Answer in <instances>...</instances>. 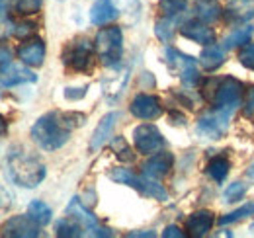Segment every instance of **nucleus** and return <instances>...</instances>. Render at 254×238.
I'll return each instance as SVG.
<instances>
[{"mask_svg": "<svg viewBox=\"0 0 254 238\" xmlns=\"http://www.w3.org/2000/svg\"><path fill=\"white\" fill-rule=\"evenodd\" d=\"M141 193L151 195V197H155V199H159V201H166V199H168L166 189L157 181V178H151V176H147V174L141 176Z\"/></svg>", "mask_w": 254, "mask_h": 238, "instance_id": "nucleus-22", "label": "nucleus"}, {"mask_svg": "<svg viewBox=\"0 0 254 238\" xmlns=\"http://www.w3.org/2000/svg\"><path fill=\"white\" fill-rule=\"evenodd\" d=\"M253 213H254V203H247V205L239 207L237 211H233L229 215H223L221 219H219V225H233V223H237V221H241V219H245V217H249Z\"/></svg>", "mask_w": 254, "mask_h": 238, "instance_id": "nucleus-28", "label": "nucleus"}, {"mask_svg": "<svg viewBox=\"0 0 254 238\" xmlns=\"http://www.w3.org/2000/svg\"><path fill=\"white\" fill-rule=\"evenodd\" d=\"M207 172H209V176H211L213 179L223 181L225 176H227V172H229V160H227L225 156L213 158V160L209 162V166H207Z\"/></svg>", "mask_w": 254, "mask_h": 238, "instance_id": "nucleus-27", "label": "nucleus"}, {"mask_svg": "<svg viewBox=\"0 0 254 238\" xmlns=\"http://www.w3.org/2000/svg\"><path fill=\"white\" fill-rule=\"evenodd\" d=\"M4 131H6V121L0 116V135H4Z\"/></svg>", "mask_w": 254, "mask_h": 238, "instance_id": "nucleus-43", "label": "nucleus"}, {"mask_svg": "<svg viewBox=\"0 0 254 238\" xmlns=\"http://www.w3.org/2000/svg\"><path fill=\"white\" fill-rule=\"evenodd\" d=\"M211 227H213V213L209 211H195L186 221V231L193 238L205 237L211 231Z\"/></svg>", "mask_w": 254, "mask_h": 238, "instance_id": "nucleus-12", "label": "nucleus"}, {"mask_svg": "<svg viewBox=\"0 0 254 238\" xmlns=\"http://www.w3.org/2000/svg\"><path fill=\"white\" fill-rule=\"evenodd\" d=\"M10 60H12V51H10L8 47L0 45V70H2L4 66H8Z\"/></svg>", "mask_w": 254, "mask_h": 238, "instance_id": "nucleus-38", "label": "nucleus"}, {"mask_svg": "<svg viewBox=\"0 0 254 238\" xmlns=\"http://www.w3.org/2000/svg\"><path fill=\"white\" fill-rule=\"evenodd\" d=\"M110 178L114 179V181H118V183H126L129 187H135V189L141 191V176H135L133 172H129L126 168H116V170H112V172H110Z\"/></svg>", "mask_w": 254, "mask_h": 238, "instance_id": "nucleus-25", "label": "nucleus"}, {"mask_svg": "<svg viewBox=\"0 0 254 238\" xmlns=\"http://www.w3.org/2000/svg\"><path fill=\"white\" fill-rule=\"evenodd\" d=\"M12 6L22 16H32L41 8V0H12Z\"/></svg>", "mask_w": 254, "mask_h": 238, "instance_id": "nucleus-31", "label": "nucleus"}, {"mask_svg": "<svg viewBox=\"0 0 254 238\" xmlns=\"http://www.w3.org/2000/svg\"><path fill=\"white\" fill-rule=\"evenodd\" d=\"M112 149H114L116 156H118L120 160H126V162H131V160H133V152H131V147L127 145L124 137H116V139L112 141Z\"/></svg>", "mask_w": 254, "mask_h": 238, "instance_id": "nucleus-30", "label": "nucleus"}, {"mask_svg": "<svg viewBox=\"0 0 254 238\" xmlns=\"http://www.w3.org/2000/svg\"><path fill=\"white\" fill-rule=\"evenodd\" d=\"M247 106H249V114L254 110V88L251 90V94H249V100H247Z\"/></svg>", "mask_w": 254, "mask_h": 238, "instance_id": "nucleus-41", "label": "nucleus"}, {"mask_svg": "<svg viewBox=\"0 0 254 238\" xmlns=\"http://www.w3.org/2000/svg\"><path fill=\"white\" fill-rule=\"evenodd\" d=\"M90 59H92V45L86 39L72 43L64 55V62L76 70H86L90 66Z\"/></svg>", "mask_w": 254, "mask_h": 238, "instance_id": "nucleus-11", "label": "nucleus"}, {"mask_svg": "<svg viewBox=\"0 0 254 238\" xmlns=\"http://www.w3.org/2000/svg\"><path fill=\"white\" fill-rule=\"evenodd\" d=\"M0 80L4 86H16V84H24V82H35L37 76L32 70L20 66V64H8L0 70Z\"/></svg>", "mask_w": 254, "mask_h": 238, "instance_id": "nucleus-13", "label": "nucleus"}, {"mask_svg": "<svg viewBox=\"0 0 254 238\" xmlns=\"http://www.w3.org/2000/svg\"><path fill=\"white\" fill-rule=\"evenodd\" d=\"M199 62H201V66H203L205 70H215V68H219L223 62H225V53H223V49L219 45L209 43V45L201 51Z\"/></svg>", "mask_w": 254, "mask_h": 238, "instance_id": "nucleus-20", "label": "nucleus"}, {"mask_svg": "<svg viewBox=\"0 0 254 238\" xmlns=\"http://www.w3.org/2000/svg\"><path fill=\"white\" fill-rule=\"evenodd\" d=\"M82 225L76 221V223H72V221H66V219H63V221H59L57 223V235L59 237H80L82 233Z\"/></svg>", "mask_w": 254, "mask_h": 238, "instance_id": "nucleus-29", "label": "nucleus"}, {"mask_svg": "<svg viewBox=\"0 0 254 238\" xmlns=\"http://www.w3.org/2000/svg\"><path fill=\"white\" fill-rule=\"evenodd\" d=\"M18 57L28 66H41L45 59V45L41 39H32L18 49Z\"/></svg>", "mask_w": 254, "mask_h": 238, "instance_id": "nucleus-15", "label": "nucleus"}, {"mask_svg": "<svg viewBox=\"0 0 254 238\" xmlns=\"http://www.w3.org/2000/svg\"><path fill=\"white\" fill-rule=\"evenodd\" d=\"M133 143H135V149L143 154H153L162 149V145H164L159 129L155 125H147V123L139 125L133 131Z\"/></svg>", "mask_w": 254, "mask_h": 238, "instance_id": "nucleus-5", "label": "nucleus"}, {"mask_svg": "<svg viewBox=\"0 0 254 238\" xmlns=\"http://www.w3.org/2000/svg\"><path fill=\"white\" fill-rule=\"evenodd\" d=\"M227 14L231 20H249L254 14V0H231L227 6Z\"/></svg>", "mask_w": 254, "mask_h": 238, "instance_id": "nucleus-21", "label": "nucleus"}, {"mask_svg": "<svg viewBox=\"0 0 254 238\" xmlns=\"http://www.w3.org/2000/svg\"><path fill=\"white\" fill-rule=\"evenodd\" d=\"M82 114H47L33 123L32 139L41 149L57 150L68 141L70 129L82 125Z\"/></svg>", "mask_w": 254, "mask_h": 238, "instance_id": "nucleus-1", "label": "nucleus"}, {"mask_svg": "<svg viewBox=\"0 0 254 238\" xmlns=\"http://www.w3.org/2000/svg\"><path fill=\"white\" fill-rule=\"evenodd\" d=\"M66 213H68L74 221H78V223L82 225V229H84V231H88L90 235H94V237H112V233H110L108 229L100 227V223L96 221L94 215H92L86 207H82V203H80L76 197L68 203Z\"/></svg>", "mask_w": 254, "mask_h": 238, "instance_id": "nucleus-6", "label": "nucleus"}, {"mask_svg": "<svg viewBox=\"0 0 254 238\" xmlns=\"http://www.w3.org/2000/svg\"><path fill=\"white\" fill-rule=\"evenodd\" d=\"M162 237L164 238H184L186 237V233H182L178 227H174V225H172V227H166V229H164Z\"/></svg>", "mask_w": 254, "mask_h": 238, "instance_id": "nucleus-39", "label": "nucleus"}, {"mask_svg": "<svg viewBox=\"0 0 254 238\" xmlns=\"http://www.w3.org/2000/svg\"><path fill=\"white\" fill-rule=\"evenodd\" d=\"M241 62H243L247 68H253L254 70V43L245 45V49L241 51Z\"/></svg>", "mask_w": 254, "mask_h": 238, "instance_id": "nucleus-35", "label": "nucleus"}, {"mask_svg": "<svg viewBox=\"0 0 254 238\" xmlns=\"http://www.w3.org/2000/svg\"><path fill=\"white\" fill-rule=\"evenodd\" d=\"M122 41H124V37H122L120 28H104V30L98 31L96 49H98V55L106 66H116L120 62L122 51H124Z\"/></svg>", "mask_w": 254, "mask_h": 238, "instance_id": "nucleus-3", "label": "nucleus"}, {"mask_svg": "<svg viewBox=\"0 0 254 238\" xmlns=\"http://www.w3.org/2000/svg\"><path fill=\"white\" fill-rule=\"evenodd\" d=\"M235 110H237V106H221L215 112L201 116L197 121V133L203 135L205 139H221L223 133L227 131V127L231 123Z\"/></svg>", "mask_w": 254, "mask_h": 238, "instance_id": "nucleus-4", "label": "nucleus"}, {"mask_svg": "<svg viewBox=\"0 0 254 238\" xmlns=\"http://www.w3.org/2000/svg\"><path fill=\"white\" fill-rule=\"evenodd\" d=\"M251 229H253V231H254V223H253V225H251Z\"/></svg>", "mask_w": 254, "mask_h": 238, "instance_id": "nucleus-46", "label": "nucleus"}, {"mask_svg": "<svg viewBox=\"0 0 254 238\" xmlns=\"http://www.w3.org/2000/svg\"><path fill=\"white\" fill-rule=\"evenodd\" d=\"M28 215H30V219H33L39 227H43V225H47L49 221H51V209L47 207L43 201H32L30 203V207H28Z\"/></svg>", "mask_w": 254, "mask_h": 238, "instance_id": "nucleus-24", "label": "nucleus"}, {"mask_svg": "<svg viewBox=\"0 0 254 238\" xmlns=\"http://www.w3.org/2000/svg\"><path fill=\"white\" fill-rule=\"evenodd\" d=\"M247 193V183L243 181H233L229 183V187L225 189V201H237Z\"/></svg>", "mask_w": 254, "mask_h": 238, "instance_id": "nucleus-32", "label": "nucleus"}, {"mask_svg": "<svg viewBox=\"0 0 254 238\" xmlns=\"http://www.w3.org/2000/svg\"><path fill=\"white\" fill-rule=\"evenodd\" d=\"M182 35L184 37H188L191 41H195V43H203V45H209V43H213V30L211 28H207L203 22H197V20H190V22H186L182 28Z\"/></svg>", "mask_w": 254, "mask_h": 238, "instance_id": "nucleus-16", "label": "nucleus"}, {"mask_svg": "<svg viewBox=\"0 0 254 238\" xmlns=\"http://www.w3.org/2000/svg\"><path fill=\"white\" fill-rule=\"evenodd\" d=\"M254 30L251 26H245V28H239V30L231 31L229 35H225V39H223V45H225V49H235V47H239V45H245V43H249V39L253 37Z\"/></svg>", "mask_w": 254, "mask_h": 238, "instance_id": "nucleus-23", "label": "nucleus"}, {"mask_svg": "<svg viewBox=\"0 0 254 238\" xmlns=\"http://www.w3.org/2000/svg\"><path fill=\"white\" fill-rule=\"evenodd\" d=\"M131 114L139 119H157L162 114V106H160L159 98L149 96V94H139L133 98L131 102Z\"/></svg>", "mask_w": 254, "mask_h": 238, "instance_id": "nucleus-9", "label": "nucleus"}, {"mask_svg": "<svg viewBox=\"0 0 254 238\" xmlns=\"http://www.w3.org/2000/svg\"><path fill=\"white\" fill-rule=\"evenodd\" d=\"M195 14L201 22L213 24L221 18V6L215 0H195Z\"/></svg>", "mask_w": 254, "mask_h": 238, "instance_id": "nucleus-19", "label": "nucleus"}, {"mask_svg": "<svg viewBox=\"0 0 254 238\" xmlns=\"http://www.w3.org/2000/svg\"><path fill=\"white\" fill-rule=\"evenodd\" d=\"M84 94H86V90H84V88H80V92H70V88L64 92V96H66L68 100H76V98H82Z\"/></svg>", "mask_w": 254, "mask_h": 238, "instance_id": "nucleus-40", "label": "nucleus"}, {"mask_svg": "<svg viewBox=\"0 0 254 238\" xmlns=\"http://www.w3.org/2000/svg\"><path fill=\"white\" fill-rule=\"evenodd\" d=\"M155 31L159 35V39L162 41H170L172 35H174V28H172V20L170 18H164V20H159L155 24Z\"/></svg>", "mask_w": 254, "mask_h": 238, "instance_id": "nucleus-33", "label": "nucleus"}, {"mask_svg": "<svg viewBox=\"0 0 254 238\" xmlns=\"http://www.w3.org/2000/svg\"><path fill=\"white\" fill-rule=\"evenodd\" d=\"M120 118V114L118 112H112V114H108V116H104L102 121L98 123V127H96L94 135H92V141H90V149L92 150H98L106 141H108V137H110V133H112V129H114V123H116V119Z\"/></svg>", "mask_w": 254, "mask_h": 238, "instance_id": "nucleus-17", "label": "nucleus"}, {"mask_svg": "<svg viewBox=\"0 0 254 238\" xmlns=\"http://www.w3.org/2000/svg\"><path fill=\"white\" fill-rule=\"evenodd\" d=\"M120 12H135L139 8V0H110Z\"/></svg>", "mask_w": 254, "mask_h": 238, "instance_id": "nucleus-36", "label": "nucleus"}, {"mask_svg": "<svg viewBox=\"0 0 254 238\" xmlns=\"http://www.w3.org/2000/svg\"><path fill=\"white\" fill-rule=\"evenodd\" d=\"M184 10H186V0H160V12L164 14V18L174 20Z\"/></svg>", "mask_w": 254, "mask_h": 238, "instance_id": "nucleus-26", "label": "nucleus"}, {"mask_svg": "<svg viewBox=\"0 0 254 238\" xmlns=\"http://www.w3.org/2000/svg\"><path fill=\"white\" fill-rule=\"evenodd\" d=\"M6 4H8V0H0V10L6 8Z\"/></svg>", "mask_w": 254, "mask_h": 238, "instance_id": "nucleus-45", "label": "nucleus"}, {"mask_svg": "<svg viewBox=\"0 0 254 238\" xmlns=\"http://www.w3.org/2000/svg\"><path fill=\"white\" fill-rule=\"evenodd\" d=\"M243 84L237 78H225L221 84L215 90V106H239L241 98H243Z\"/></svg>", "mask_w": 254, "mask_h": 238, "instance_id": "nucleus-10", "label": "nucleus"}, {"mask_svg": "<svg viewBox=\"0 0 254 238\" xmlns=\"http://www.w3.org/2000/svg\"><path fill=\"white\" fill-rule=\"evenodd\" d=\"M14 30H16V26H14L12 20L8 18L6 8H2V10H0V39H6L8 35H12Z\"/></svg>", "mask_w": 254, "mask_h": 238, "instance_id": "nucleus-34", "label": "nucleus"}, {"mask_svg": "<svg viewBox=\"0 0 254 238\" xmlns=\"http://www.w3.org/2000/svg\"><path fill=\"white\" fill-rule=\"evenodd\" d=\"M33 31H35V26L30 24V22H24V24H20V26H16V30H14V35H18V37H28V35H32Z\"/></svg>", "mask_w": 254, "mask_h": 238, "instance_id": "nucleus-37", "label": "nucleus"}, {"mask_svg": "<svg viewBox=\"0 0 254 238\" xmlns=\"http://www.w3.org/2000/svg\"><path fill=\"white\" fill-rule=\"evenodd\" d=\"M116 16H118V8L110 0H98L90 10V20L96 26H104V24L116 20Z\"/></svg>", "mask_w": 254, "mask_h": 238, "instance_id": "nucleus-18", "label": "nucleus"}, {"mask_svg": "<svg viewBox=\"0 0 254 238\" xmlns=\"http://www.w3.org/2000/svg\"><path fill=\"white\" fill-rule=\"evenodd\" d=\"M8 172L22 187H35L45 178V166L28 152H12L8 156Z\"/></svg>", "mask_w": 254, "mask_h": 238, "instance_id": "nucleus-2", "label": "nucleus"}, {"mask_svg": "<svg viewBox=\"0 0 254 238\" xmlns=\"http://www.w3.org/2000/svg\"><path fill=\"white\" fill-rule=\"evenodd\" d=\"M249 176H251V178H254V162L251 164V168H249Z\"/></svg>", "mask_w": 254, "mask_h": 238, "instance_id": "nucleus-44", "label": "nucleus"}, {"mask_svg": "<svg viewBox=\"0 0 254 238\" xmlns=\"http://www.w3.org/2000/svg\"><path fill=\"white\" fill-rule=\"evenodd\" d=\"M127 237H129V238H135V237H149V238H153V237H155V233H129Z\"/></svg>", "mask_w": 254, "mask_h": 238, "instance_id": "nucleus-42", "label": "nucleus"}, {"mask_svg": "<svg viewBox=\"0 0 254 238\" xmlns=\"http://www.w3.org/2000/svg\"><path fill=\"white\" fill-rule=\"evenodd\" d=\"M2 237L10 238H35L39 237V225L30 219V215H18L4 223Z\"/></svg>", "mask_w": 254, "mask_h": 238, "instance_id": "nucleus-7", "label": "nucleus"}, {"mask_svg": "<svg viewBox=\"0 0 254 238\" xmlns=\"http://www.w3.org/2000/svg\"><path fill=\"white\" fill-rule=\"evenodd\" d=\"M172 162H174V156L170 152H157L143 164V172L151 178H162L172 168Z\"/></svg>", "mask_w": 254, "mask_h": 238, "instance_id": "nucleus-14", "label": "nucleus"}, {"mask_svg": "<svg viewBox=\"0 0 254 238\" xmlns=\"http://www.w3.org/2000/svg\"><path fill=\"white\" fill-rule=\"evenodd\" d=\"M166 60L178 70V74H180V78H182L184 84L191 86V84L197 82V64H195V60L191 59V57L168 47L166 49Z\"/></svg>", "mask_w": 254, "mask_h": 238, "instance_id": "nucleus-8", "label": "nucleus"}]
</instances>
